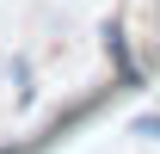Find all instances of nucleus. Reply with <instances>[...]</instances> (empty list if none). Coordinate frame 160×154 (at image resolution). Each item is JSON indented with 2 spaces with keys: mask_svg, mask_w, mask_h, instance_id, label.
Instances as JSON below:
<instances>
[{
  "mask_svg": "<svg viewBox=\"0 0 160 154\" xmlns=\"http://www.w3.org/2000/svg\"><path fill=\"white\" fill-rule=\"evenodd\" d=\"M129 130H136V136H154V142H160V111H148V117H136Z\"/></svg>",
  "mask_w": 160,
  "mask_h": 154,
  "instance_id": "f03ea898",
  "label": "nucleus"
},
{
  "mask_svg": "<svg viewBox=\"0 0 160 154\" xmlns=\"http://www.w3.org/2000/svg\"><path fill=\"white\" fill-rule=\"evenodd\" d=\"M105 49H111V62H117V74H136L129 43H123V19H105Z\"/></svg>",
  "mask_w": 160,
  "mask_h": 154,
  "instance_id": "f257e3e1",
  "label": "nucleus"
}]
</instances>
